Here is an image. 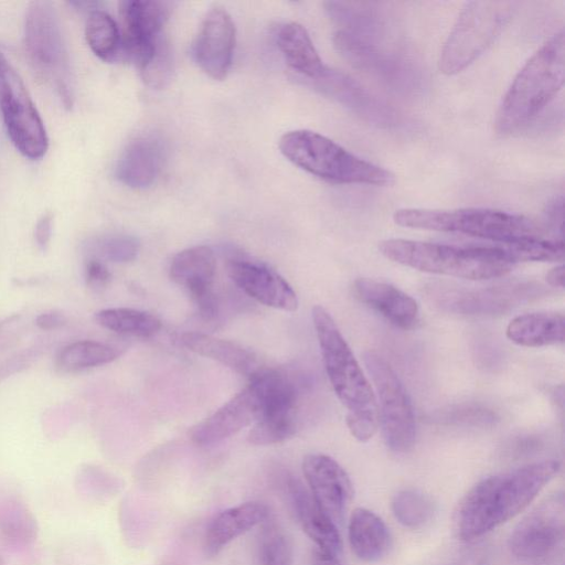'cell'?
I'll list each match as a JSON object with an SVG mask.
<instances>
[{
  "mask_svg": "<svg viewBox=\"0 0 565 565\" xmlns=\"http://www.w3.org/2000/svg\"><path fill=\"white\" fill-rule=\"evenodd\" d=\"M558 470V461L542 460L479 481L460 500L455 512L458 537L475 540L514 518Z\"/></svg>",
  "mask_w": 565,
  "mask_h": 565,
  "instance_id": "1",
  "label": "cell"
},
{
  "mask_svg": "<svg viewBox=\"0 0 565 565\" xmlns=\"http://www.w3.org/2000/svg\"><path fill=\"white\" fill-rule=\"evenodd\" d=\"M312 320L328 379L347 409L348 428L355 439L366 441L380 425L371 383L330 313L323 307L315 306Z\"/></svg>",
  "mask_w": 565,
  "mask_h": 565,
  "instance_id": "2",
  "label": "cell"
},
{
  "mask_svg": "<svg viewBox=\"0 0 565 565\" xmlns=\"http://www.w3.org/2000/svg\"><path fill=\"white\" fill-rule=\"evenodd\" d=\"M565 73L564 31L555 33L523 65L504 94L494 120L500 136L525 129L562 89Z\"/></svg>",
  "mask_w": 565,
  "mask_h": 565,
  "instance_id": "3",
  "label": "cell"
},
{
  "mask_svg": "<svg viewBox=\"0 0 565 565\" xmlns=\"http://www.w3.org/2000/svg\"><path fill=\"white\" fill-rule=\"evenodd\" d=\"M387 259L430 274L483 280L507 275L514 262L498 245L456 246L401 238L382 241Z\"/></svg>",
  "mask_w": 565,
  "mask_h": 565,
  "instance_id": "4",
  "label": "cell"
},
{
  "mask_svg": "<svg viewBox=\"0 0 565 565\" xmlns=\"http://www.w3.org/2000/svg\"><path fill=\"white\" fill-rule=\"evenodd\" d=\"M279 149L295 166L332 183L386 186L395 182L391 171L311 130L286 132L279 140Z\"/></svg>",
  "mask_w": 565,
  "mask_h": 565,
  "instance_id": "5",
  "label": "cell"
},
{
  "mask_svg": "<svg viewBox=\"0 0 565 565\" xmlns=\"http://www.w3.org/2000/svg\"><path fill=\"white\" fill-rule=\"evenodd\" d=\"M393 220L403 227L458 233L493 244L514 243L543 235L541 227L532 220L493 209H399Z\"/></svg>",
  "mask_w": 565,
  "mask_h": 565,
  "instance_id": "6",
  "label": "cell"
},
{
  "mask_svg": "<svg viewBox=\"0 0 565 565\" xmlns=\"http://www.w3.org/2000/svg\"><path fill=\"white\" fill-rule=\"evenodd\" d=\"M513 11V2L470 1L460 11L440 52L439 70L454 75L473 63L494 41Z\"/></svg>",
  "mask_w": 565,
  "mask_h": 565,
  "instance_id": "7",
  "label": "cell"
},
{
  "mask_svg": "<svg viewBox=\"0 0 565 565\" xmlns=\"http://www.w3.org/2000/svg\"><path fill=\"white\" fill-rule=\"evenodd\" d=\"M24 44L34 68L55 86L64 105H72L70 60L61 23L49 1L30 3L24 23Z\"/></svg>",
  "mask_w": 565,
  "mask_h": 565,
  "instance_id": "8",
  "label": "cell"
},
{
  "mask_svg": "<svg viewBox=\"0 0 565 565\" xmlns=\"http://www.w3.org/2000/svg\"><path fill=\"white\" fill-rule=\"evenodd\" d=\"M363 360L375 388L385 443L395 452H407L416 438L415 416L408 395L382 355L369 350L364 352Z\"/></svg>",
  "mask_w": 565,
  "mask_h": 565,
  "instance_id": "9",
  "label": "cell"
},
{
  "mask_svg": "<svg viewBox=\"0 0 565 565\" xmlns=\"http://www.w3.org/2000/svg\"><path fill=\"white\" fill-rule=\"evenodd\" d=\"M0 111L8 136L24 157L42 158L49 147L43 120L19 73L0 50Z\"/></svg>",
  "mask_w": 565,
  "mask_h": 565,
  "instance_id": "10",
  "label": "cell"
},
{
  "mask_svg": "<svg viewBox=\"0 0 565 565\" xmlns=\"http://www.w3.org/2000/svg\"><path fill=\"white\" fill-rule=\"evenodd\" d=\"M259 399V414L247 439L257 446L282 443L297 430L298 393L295 384L276 370L262 369L249 379Z\"/></svg>",
  "mask_w": 565,
  "mask_h": 565,
  "instance_id": "11",
  "label": "cell"
},
{
  "mask_svg": "<svg viewBox=\"0 0 565 565\" xmlns=\"http://www.w3.org/2000/svg\"><path fill=\"white\" fill-rule=\"evenodd\" d=\"M333 44L354 68L399 92H412L420 83L413 61L383 43H375L337 30Z\"/></svg>",
  "mask_w": 565,
  "mask_h": 565,
  "instance_id": "12",
  "label": "cell"
},
{
  "mask_svg": "<svg viewBox=\"0 0 565 565\" xmlns=\"http://www.w3.org/2000/svg\"><path fill=\"white\" fill-rule=\"evenodd\" d=\"M562 493L554 494L531 511L513 530L509 540L512 554L522 562L540 564L562 547L565 534Z\"/></svg>",
  "mask_w": 565,
  "mask_h": 565,
  "instance_id": "13",
  "label": "cell"
},
{
  "mask_svg": "<svg viewBox=\"0 0 565 565\" xmlns=\"http://www.w3.org/2000/svg\"><path fill=\"white\" fill-rule=\"evenodd\" d=\"M169 15V3L156 0L119 2L120 53L140 70L166 40L162 29Z\"/></svg>",
  "mask_w": 565,
  "mask_h": 565,
  "instance_id": "14",
  "label": "cell"
},
{
  "mask_svg": "<svg viewBox=\"0 0 565 565\" xmlns=\"http://www.w3.org/2000/svg\"><path fill=\"white\" fill-rule=\"evenodd\" d=\"M541 286L510 284L482 289H458L433 286L430 298L443 309L467 313H495L505 311L540 294Z\"/></svg>",
  "mask_w": 565,
  "mask_h": 565,
  "instance_id": "15",
  "label": "cell"
},
{
  "mask_svg": "<svg viewBox=\"0 0 565 565\" xmlns=\"http://www.w3.org/2000/svg\"><path fill=\"white\" fill-rule=\"evenodd\" d=\"M215 270V256L207 246H194L179 252L169 267L170 278L189 292L200 316L206 320L217 315L213 292Z\"/></svg>",
  "mask_w": 565,
  "mask_h": 565,
  "instance_id": "16",
  "label": "cell"
},
{
  "mask_svg": "<svg viewBox=\"0 0 565 565\" xmlns=\"http://www.w3.org/2000/svg\"><path fill=\"white\" fill-rule=\"evenodd\" d=\"M302 472L318 507L337 524L352 499V483L345 470L331 457L310 454L303 458Z\"/></svg>",
  "mask_w": 565,
  "mask_h": 565,
  "instance_id": "17",
  "label": "cell"
},
{
  "mask_svg": "<svg viewBox=\"0 0 565 565\" xmlns=\"http://www.w3.org/2000/svg\"><path fill=\"white\" fill-rule=\"evenodd\" d=\"M235 25L223 8L211 9L199 30L194 42V58L210 77L221 81L226 77L233 61Z\"/></svg>",
  "mask_w": 565,
  "mask_h": 565,
  "instance_id": "18",
  "label": "cell"
},
{
  "mask_svg": "<svg viewBox=\"0 0 565 565\" xmlns=\"http://www.w3.org/2000/svg\"><path fill=\"white\" fill-rule=\"evenodd\" d=\"M233 282L258 302L284 311H295L298 298L292 287L275 270L246 259L227 263Z\"/></svg>",
  "mask_w": 565,
  "mask_h": 565,
  "instance_id": "19",
  "label": "cell"
},
{
  "mask_svg": "<svg viewBox=\"0 0 565 565\" xmlns=\"http://www.w3.org/2000/svg\"><path fill=\"white\" fill-rule=\"evenodd\" d=\"M259 406L257 393L248 383L244 390L212 415L192 427L190 438L198 446L220 443L255 423L259 414Z\"/></svg>",
  "mask_w": 565,
  "mask_h": 565,
  "instance_id": "20",
  "label": "cell"
},
{
  "mask_svg": "<svg viewBox=\"0 0 565 565\" xmlns=\"http://www.w3.org/2000/svg\"><path fill=\"white\" fill-rule=\"evenodd\" d=\"M309 81L317 90L370 122L388 126L395 120L392 108L340 71L326 67L317 78Z\"/></svg>",
  "mask_w": 565,
  "mask_h": 565,
  "instance_id": "21",
  "label": "cell"
},
{
  "mask_svg": "<svg viewBox=\"0 0 565 565\" xmlns=\"http://www.w3.org/2000/svg\"><path fill=\"white\" fill-rule=\"evenodd\" d=\"M354 297L403 330L413 329L419 319L414 298L384 281L359 278L352 286Z\"/></svg>",
  "mask_w": 565,
  "mask_h": 565,
  "instance_id": "22",
  "label": "cell"
},
{
  "mask_svg": "<svg viewBox=\"0 0 565 565\" xmlns=\"http://www.w3.org/2000/svg\"><path fill=\"white\" fill-rule=\"evenodd\" d=\"M163 161L161 141L151 135L130 141L119 156L116 179L132 189H145L153 183Z\"/></svg>",
  "mask_w": 565,
  "mask_h": 565,
  "instance_id": "23",
  "label": "cell"
},
{
  "mask_svg": "<svg viewBox=\"0 0 565 565\" xmlns=\"http://www.w3.org/2000/svg\"><path fill=\"white\" fill-rule=\"evenodd\" d=\"M288 493L296 516L318 550L339 555L341 536L335 523L318 507L312 495L295 479L288 481Z\"/></svg>",
  "mask_w": 565,
  "mask_h": 565,
  "instance_id": "24",
  "label": "cell"
},
{
  "mask_svg": "<svg viewBox=\"0 0 565 565\" xmlns=\"http://www.w3.org/2000/svg\"><path fill=\"white\" fill-rule=\"evenodd\" d=\"M324 8L339 31L376 43L390 33L387 17L377 3L329 1Z\"/></svg>",
  "mask_w": 565,
  "mask_h": 565,
  "instance_id": "25",
  "label": "cell"
},
{
  "mask_svg": "<svg viewBox=\"0 0 565 565\" xmlns=\"http://www.w3.org/2000/svg\"><path fill=\"white\" fill-rule=\"evenodd\" d=\"M268 518V508L262 502H244L218 513L204 536L206 554L213 556L228 543Z\"/></svg>",
  "mask_w": 565,
  "mask_h": 565,
  "instance_id": "26",
  "label": "cell"
},
{
  "mask_svg": "<svg viewBox=\"0 0 565 565\" xmlns=\"http://www.w3.org/2000/svg\"><path fill=\"white\" fill-rule=\"evenodd\" d=\"M180 341L188 350L217 361L249 379L263 369L257 356L236 342L201 332H185Z\"/></svg>",
  "mask_w": 565,
  "mask_h": 565,
  "instance_id": "27",
  "label": "cell"
},
{
  "mask_svg": "<svg viewBox=\"0 0 565 565\" xmlns=\"http://www.w3.org/2000/svg\"><path fill=\"white\" fill-rule=\"evenodd\" d=\"M507 337L513 343L539 348L564 342L565 318L558 312H531L515 317L507 327Z\"/></svg>",
  "mask_w": 565,
  "mask_h": 565,
  "instance_id": "28",
  "label": "cell"
},
{
  "mask_svg": "<svg viewBox=\"0 0 565 565\" xmlns=\"http://www.w3.org/2000/svg\"><path fill=\"white\" fill-rule=\"evenodd\" d=\"M276 41L288 65L303 79L317 78L326 70L309 33L301 24H282L276 33Z\"/></svg>",
  "mask_w": 565,
  "mask_h": 565,
  "instance_id": "29",
  "label": "cell"
},
{
  "mask_svg": "<svg viewBox=\"0 0 565 565\" xmlns=\"http://www.w3.org/2000/svg\"><path fill=\"white\" fill-rule=\"evenodd\" d=\"M349 541L354 554L364 562L381 559L390 547V533L374 512L356 508L349 521Z\"/></svg>",
  "mask_w": 565,
  "mask_h": 565,
  "instance_id": "30",
  "label": "cell"
},
{
  "mask_svg": "<svg viewBox=\"0 0 565 565\" xmlns=\"http://www.w3.org/2000/svg\"><path fill=\"white\" fill-rule=\"evenodd\" d=\"M95 321L119 334L149 338L161 329V321L153 315L132 308H107L95 313Z\"/></svg>",
  "mask_w": 565,
  "mask_h": 565,
  "instance_id": "31",
  "label": "cell"
},
{
  "mask_svg": "<svg viewBox=\"0 0 565 565\" xmlns=\"http://www.w3.org/2000/svg\"><path fill=\"white\" fill-rule=\"evenodd\" d=\"M120 350L94 340H79L65 345L56 364L65 372H76L108 364L120 355Z\"/></svg>",
  "mask_w": 565,
  "mask_h": 565,
  "instance_id": "32",
  "label": "cell"
},
{
  "mask_svg": "<svg viewBox=\"0 0 565 565\" xmlns=\"http://www.w3.org/2000/svg\"><path fill=\"white\" fill-rule=\"evenodd\" d=\"M85 38L93 53L105 62L115 61L121 51L116 21L103 10H92L86 21Z\"/></svg>",
  "mask_w": 565,
  "mask_h": 565,
  "instance_id": "33",
  "label": "cell"
},
{
  "mask_svg": "<svg viewBox=\"0 0 565 565\" xmlns=\"http://www.w3.org/2000/svg\"><path fill=\"white\" fill-rule=\"evenodd\" d=\"M392 510L399 523L412 529L424 525L434 512L430 499L413 490L398 492L393 499Z\"/></svg>",
  "mask_w": 565,
  "mask_h": 565,
  "instance_id": "34",
  "label": "cell"
},
{
  "mask_svg": "<svg viewBox=\"0 0 565 565\" xmlns=\"http://www.w3.org/2000/svg\"><path fill=\"white\" fill-rule=\"evenodd\" d=\"M260 565H290V547L286 536L274 525L262 532L259 543Z\"/></svg>",
  "mask_w": 565,
  "mask_h": 565,
  "instance_id": "35",
  "label": "cell"
},
{
  "mask_svg": "<svg viewBox=\"0 0 565 565\" xmlns=\"http://www.w3.org/2000/svg\"><path fill=\"white\" fill-rule=\"evenodd\" d=\"M94 247L102 257L110 262L128 263L136 258L139 243L129 235L111 234L98 238Z\"/></svg>",
  "mask_w": 565,
  "mask_h": 565,
  "instance_id": "36",
  "label": "cell"
},
{
  "mask_svg": "<svg viewBox=\"0 0 565 565\" xmlns=\"http://www.w3.org/2000/svg\"><path fill=\"white\" fill-rule=\"evenodd\" d=\"M172 72L171 50L167 40H164L147 64L140 68V74L148 86L161 88L170 81Z\"/></svg>",
  "mask_w": 565,
  "mask_h": 565,
  "instance_id": "37",
  "label": "cell"
},
{
  "mask_svg": "<svg viewBox=\"0 0 565 565\" xmlns=\"http://www.w3.org/2000/svg\"><path fill=\"white\" fill-rule=\"evenodd\" d=\"M108 268L98 259H89L85 267V280L89 288L100 290L110 281Z\"/></svg>",
  "mask_w": 565,
  "mask_h": 565,
  "instance_id": "38",
  "label": "cell"
},
{
  "mask_svg": "<svg viewBox=\"0 0 565 565\" xmlns=\"http://www.w3.org/2000/svg\"><path fill=\"white\" fill-rule=\"evenodd\" d=\"M52 234V216L50 214L43 215L36 223L35 226V241L38 245L44 248L51 238Z\"/></svg>",
  "mask_w": 565,
  "mask_h": 565,
  "instance_id": "39",
  "label": "cell"
},
{
  "mask_svg": "<svg viewBox=\"0 0 565 565\" xmlns=\"http://www.w3.org/2000/svg\"><path fill=\"white\" fill-rule=\"evenodd\" d=\"M35 323L43 330H53L62 327L65 323V318L57 312H45L38 316Z\"/></svg>",
  "mask_w": 565,
  "mask_h": 565,
  "instance_id": "40",
  "label": "cell"
},
{
  "mask_svg": "<svg viewBox=\"0 0 565 565\" xmlns=\"http://www.w3.org/2000/svg\"><path fill=\"white\" fill-rule=\"evenodd\" d=\"M311 565H342L337 555L316 548L312 552Z\"/></svg>",
  "mask_w": 565,
  "mask_h": 565,
  "instance_id": "41",
  "label": "cell"
},
{
  "mask_svg": "<svg viewBox=\"0 0 565 565\" xmlns=\"http://www.w3.org/2000/svg\"><path fill=\"white\" fill-rule=\"evenodd\" d=\"M564 266L563 265H559V266H556L554 268H552L547 274H546V281L550 286L552 287H559V288H563L564 287Z\"/></svg>",
  "mask_w": 565,
  "mask_h": 565,
  "instance_id": "42",
  "label": "cell"
}]
</instances>
